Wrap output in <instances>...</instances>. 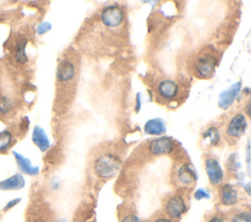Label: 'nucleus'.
<instances>
[{
    "instance_id": "obj_7",
    "label": "nucleus",
    "mask_w": 251,
    "mask_h": 222,
    "mask_svg": "<svg viewBox=\"0 0 251 222\" xmlns=\"http://www.w3.org/2000/svg\"><path fill=\"white\" fill-rule=\"evenodd\" d=\"M205 170L210 184L214 187H218L223 184L224 181V171L218 161V159L212 155L205 158Z\"/></svg>"
},
{
    "instance_id": "obj_1",
    "label": "nucleus",
    "mask_w": 251,
    "mask_h": 222,
    "mask_svg": "<svg viewBox=\"0 0 251 222\" xmlns=\"http://www.w3.org/2000/svg\"><path fill=\"white\" fill-rule=\"evenodd\" d=\"M122 168L120 156L110 151H102L93 159L92 169L101 180H109L118 175Z\"/></svg>"
},
{
    "instance_id": "obj_24",
    "label": "nucleus",
    "mask_w": 251,
    "mask_h": 222,
    "mask_svg": "<svg viewBox=\"0 0 251 222\" xmlns=\"http://www.w3.org/2000/svg\"><path fill=\"white\" fill-rule=\"evenodd\" d=\"M149 222H175L169 217H167L163 212L162 213H157L155 216H153Z\"/></svg>"
},
{
    "instance_id": "obj_18",
    "label": "nucleus",
    "mask_w": 251,
    "mask_h": 222,
    "mask_svg": "<svg viewBox=\"0 0 251 222\" xmlns=\"http://www.w3.org/2000/svg\"><path fill=\"white\" fill-rule=\"evenodd\" d=\"M202 140L209 146L215 147L220 142V133L216 126H211L205 130L202 135Z\"/></svg>"
},
{
    "instance_id": "obj_28",
    "label": "nucleus",
    "mask_w": 251,
    "mask_h": 222,
    "mask_svg": "<svg viewBox=\"0 0 251 222\" xmlns=\"http://www.w3.org/2000/svg\"><path fill=\"white\" fill-rule=\"evenodd\" d=\"M56 222H67V221L64 220V219H59V220H57Z\"/></svg>"
},
{
    "instance_id": "obj_9",
    "label": "nucleus",
    "mask_w": 251,
    "mask_h": 222,
    "mask_svg": "<svg viewBox=\"0 0 251 222\" xmlns=\"http://www.w3.org/2000/svg\"><path fill=\"white\" fill-rule=\"evenodd\" d=\"M246 128H247L246 117L243 112H238L229 119L226 127V135L229 139L237 140L245 133Z\"/></svg>"
},
{
    "instance_id": "obj_27",
    "label": "nucleus",
    "mask_w": 251,
    "mask_h": 222,
    "mask_svg": "<svg viewBox=\"0 0 251 222\" xmlns=\"http://www.w3.org/2000/svg\"><path fill=\"white\" fill-rule=\"evenodd\" d=\"M206 222H226V220H225V218L222 215L216 214V215L211 216Z\"/></svg>"
},
{
    "instance_id": "obj_12",
    "label": "nucleus",
    "mask_w": 251,
    "mask_h": 222,
    "mask_svg": "<svg viewBox=\"0 0 251 222\" xmlns=\"http://www.w3.org/2000/svg\"><path fill=\"white\" fill-rule=\"evenodd\" d=\"M241 82L232 84L228 89L223 91L219 96V107L223 110H226L234 101L236 95L240 91Z\"/></svg>"
},
{
    "instance_id": "obj_10",
    "label": "nucleus",
    "mask_w": 251,
    "mask_h": 222,
    "mask_svg": "<svg viewBox=\"0 0 251 222\" xmlns=\"http://www.w3.org/2000/svg\"><path fill=\"white\" fill-rule=\"evenodd\" d=\"M76 76V66L70 59H63L59 62L56 79L60 84H66L73 81Z\"/></svg>"
},
{
    "instance_id": "obj_26",
    "label": "nucleus",
    "mask_w": 251,
    "mask_h": 222,
    "mask_svg": "<svg viewBox=\"0 0 251 222\" xmlns=\"http://www.w3.org/2000/svg\"><path fill=\"white\" fill-rule=\"evenodd\" d=\"M21 201V199L20 198H17V199H13V200H9L7 203H6V205L4 206V208H3V210L4 211H8L9 209H11V208H13L14 206H16L19 202Z\"/></svg>"
},
{
    "instance_id": "obj_19",
    "label": "nucleus",
    "mask_w": 251,
    "mask_h": 222,
    "mask_svg": "<svg viewBox=\"0 0 251 222\" xmlns=\"http://www.w3.org/2000/svg\"><path fill=\"white\" fill-rule=\"evenodd\" d=\"M228 222H251V214L248 209H238L228 216Z\"/></svg>"
},
{
    "instance_id": "obj_6",
    "label": "nucleus",
    "mask_w": 251,
    "mask_h": 222,
    "mask_svg": "<svg viewBox=\"0 0 251 222\" xmlns=\"http://www.w3.org/2000/svg\"><path fill=\"white\" fill-rule=\"evenodd\" d=\"M148 154L154 156L171 155L175 151V143L170 137H160L151 140L147 145Z\"/></svg>"
},
{
    "instance_id": "obj_16",
    "label": "nucleus",
    "mask_w": 251,
    "mask_h": 222,
    "mask_svg": "<svg viewBox=\"0 0 251 222\" xmlns=\"http://www.w3.org/2000/svg\"><path fill=\"white\" fill-rule=\"evenodd\" d=\"M144 131L149 135H162L166 132V124L161 118H152L145 123Z\"/></svg>"
},
{
    "instance_id": "obj_8",
    "label": "nucleus",
    "mask_w": 251,
    "mask_h": 222,
    "mask_svg": "<svg viewBox=\"0 0 251 222\" xmlns=\"http://www.w3.org/2000/svg\"><path fill=\"white\" fill-rule=\"evenodd\" d=\"M156 95L164 102H171L176 98L179 92L178 84L170 78L162 79L156 86Z\"/></svg>"
},
{
    "instance_id": "obj_2",
    "label": "nucleus",
    "mask_w": 251,
    "mask_h": 222,
    "mask_svg": "<svg viewBox=\"0 0 251 222\" xmlns=\"http://www.w3.org/2000/svg\"><path fill=\"white\" fill-rule=\"evenodd\" d=\"M218 58L212 50H204L199 52L192 62V69L198 78H209L213 76Z\"/></svg>"
},
{
    "instance_id": "obj_3",
    "label": "nucleus",
    "mask_w": 251,
    "mask_h": 222,
    "mask_svg": "<svg viewBox=\"0 0 251 222\" xmlns=\"http://www.w3.org/2000/svg\"><path fill=\"white\" fill-rule=\"evenodd\" d=\"M186 211V200L181 193H174L165 197L163 200V213L167 217L176 222Z\"/></svg>"
},
{
    "instance_id": "obj_13",
    "label": "nucleus",
    "mask_w": 251,
    "mask_h": 222,
    "mask_svg": "<svg viewBox=\"0 0 251 222\" xmlns=\"http://www.w3.org/2000/svg\"><path fill=\"white\" fill-rule=\"evenodd\" d=\"M13 155H14V157L16 159V162L18 164L19 169L23 173H25L26 175H29V176H36V175H38L39 167L32 165V163H31L29 158L24 156L22 154H20V153H18L16 151H13Z\"/></svg>"
},
{
    "instance_id": "obj_4",
    "label": "nucleus",
    "mask_w": 251,
    "mask_h": 222,
    "mask_svg": "<svg viewBox=\"0 0 251 222\" xmlns=\"http://www.w3.org/2000/svg\"><path fill=\"white\" fill-rule=\"evenodd\" d=\"M173 180L179 190H191L197 181V174L193 166L187 162L179 163L174 171Z\"/></svg>"
},
{
    "instance_id": "obj_15",
    "label": "nucleus",
    "mask_w": 251,
    "mask_h": 222,
    "mask_svg": "<svg viewBox=\"0 0 251 222\" xmlns=\"http://www.w3.org/2000/svg\"><path fill=\"white\" fill-rule=\"evenodd\" d=\"M31 140L33 142V144L41 151V152H46L49 147H50V141L48 139L47 134L45 133L44 129L39 126V125H35L32 131V136H31Z\"/></svg>"
},
{
    "instance_id": "obj_25",
    "label": "nucleus",
    "mask_w": 251,
    "mask_h": 222,
    "mask_svg": "<svg viewBox=\"0 0 251 222\" xmlns=\"http://www.w3.org/2000/svg\"><path fill=\"white\" fill-rule=\"evenodd\" d=\"M194 198L197 200H201L203 199H209L210 198V195L209 193L204 190V189H197L195 192H194Z\"/></svg>"
},
{
    "instance_id": "obj_5",
    "label": "nucleus",
    "mask_w": 251,
    "mask_h": 222,
    "mask_svg": "<svg viewBox=\"0 0 251 222\" xmlns=\"http://www.w3.org/2000/svg\"><path fill=\"white\" fill-rule=\"evenodd\" d=\"M125 21V12L118 5L105 7L100 13V22L105 27L115 28L120 26Z\"/></svg>"
},
{
    "instance_id": "obj_23",
    "label": "nucleus",
    "mask_w": 251,
    "mask_h": 222,
    "mask_svg": "<svg viewBox=\"0 0 251 222\" xmlns=\"http://www.w3.org/2000/svg\"><path fill=\"white\" fill-rule=\"evenodd\" d=\"M51 27H52V25L50 22H43L39 23L38 26L36 27V32L38 35H42V34L46 33L47 31H49L51 29Z\"/></svg>"
},
{
    "instance_id": "obj_22",
    "label": "nucleus",
    "mask_w": 251,
    "mask_h": 222,
    "mask_svg": "<svg viewBox=\"0 0 251 222\" xmlns=\"http://www.w3.org/2000/svg\"><path fill=\"white\" fill-rule=\"evenodd\" d=\"M119 222H144V221L133 211L127 210L121 214Z\"/></svg>"
},
{
    "instance_id": "obj_17",
    "label": "nucleus",
    "mask_w": 251,
    "mask_h": 222,
    "mask_svg": "<svg viewBox=\"0 0 251 222\" xmlns=\"http://www.w3.org/2000/svg\"><path fill=\"white\" fill-rule=\"evenodd\" d=\"M27 40L24 37L17 40L15 47H14V57L16 61L20 64H25L28 60L26 53H25V47H26Z\"/></svg>"
},
{
    "instance_id": "obj_20",
    "label": "nucleus",
    "mask_w": 251,
    "mask_h": 222,
    "mask_svg": "<svg viewBox=\"0 0 251 222\" xmlns=\"http://www.w3.org/2000/svg\"><path fill=\"white\" fill-rule=\"evenodd\" d=\"M14 100L7 95H0V114L9 113L14 108Z\"/></svg>"
},
{
    "instance_id": "obj_21",
    "label": "nucleus",
    "mask_w": 251,
    "mask_h": 222,
    "mask_svg": "<svg viewBox=\"0 0 251 222\" xmlns=\"http://www.w3.org/2000/svg\"><path fill=\"white\" fill-rule=\"evenodd\" d=\"M13 142V134L9 130L0 132V153L7 151Z\"/></svg>"
},
{
    "instance_id": "obj_11",
    "label": "nucleus",
    "mask_w": 251,
    "mask_h": 222,
    "mask_svg": "<svg viewBox=\"0 0 251 222\" xmlns=\"http://www.w3.org/2000/svg\"><path fill=\"white\" fill-rule=\"evenodd\" d=\"M219 199L224 206H233L239 200V192L236 187L229 183L219 186Z\"/></svg>"
},
{
    "instance_id": "obj_14",
    "label": "nucleus",
    "mask_w": 251,
    "mask_h": 222,
    "mask_svg": "<svg viewBox=\"0 0 251 222\" xmlns=\"http://www.w3.org/2000/svg\"><path fill=\"white\" fill-rule=\"evenodd\" d=\"M25 180L21 173H16L2 181H0V190L2 191H16L24 188Z\"/></svg>"
}]
</instances>
